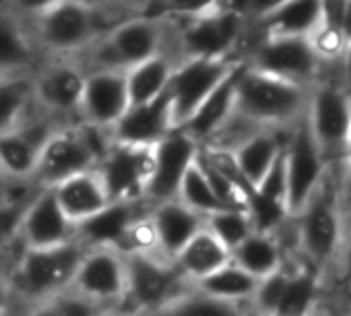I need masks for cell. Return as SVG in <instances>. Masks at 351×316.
Returning a JSON list of instances; mask_svg holds the SVG:
<instances>
[{"instance_id":"1","label":"cell","mask_w":351,"mask_h":316,"mask_svg":"<svg viewBox=\"0 0 351 316\" xmlns=\"http://www.w3.org/2000/svg\"><path fill=\"white\" fill-rule=\"evenodd\" d=\"M308 91L246 62L236 87V114L261 128H289L306 114Z\"/></svg>"},{"instance_id":"2","label":"cell","mask_w":351,"mask_h":316,"mask_svg":"<svg viewBox=\"0 0 351 316\" xmlns=\"http://www.w3.org/2000/svg\"><path fill=\"white\" fill-rule=\"evenodd\" d=\"M293 217L295 254L324 277L345 240L335 195V164H330L322 184Z\"/></svg>"},{"instance_id":"3","label":"cell","mask_w":351,"mask_h":316,"mask_svg":"<svg viewBox=\"0 0 351 316\" xmlns=\"http://www.w3.org/2000/svg\"><path fill=\"white\" fill-rule=\"evenodd\" d=\"M306 120L326 160L341 162L351 128V95L341 81V60L320 62L318 77L308 91Z\"/></svg>"},{"instance_id":"4","label":"cell","mask_w":351,"mask_h":316,"mask_svg":"<svg viewBox=\"0 0 351 316\" xmlns=\"http://www.w3.org/2000/svg\"><path fill=\"white\" fill-rule=\"evenodd\" d=\"M83 252L85 244L79 240L52 248H25L9 275L13 291L42 302L69 289Z\"/></svg>"},{"instance_id":"5","label":"cell","mask_w":351,"mask_h":316,"mask_svg":"<svg viewBox=\"0 0 351 316\" xmlns=\"http://www.w3.org/2000/svg\"><path fill=\"white\" fill-rule=\"evenodd\" d=\"M126 295L120 308L147 316L178 297L191 285L173 267L151 250H124Z\"/></svg>"},{"instance_id":"6","label":"cell","mask_w":351,"mask_h":316,"mask_svg":"<svg viewBox=\"0 0 351 316\" xmlns=\"http://www.w3.org/2000/svg\"><path fill=\"white\" fill-rule=\"evenodd\" d=\"M283 162H285V178H287V197L285 209L289 215H295L304 209L316 189L322 184L330 162L324 157L318 147L306 114L293 122L285 136L283 147Z\"/></svg>"},{"instance_id":"7","label":"cell","mask_w":351,"mask_h":316,"mask_svg":"<svg viewBox=\"0 0 351 316\" xmlns=\"http://www.w3.org/2000/svg\"><path fill=\"white\" fill-rule=\"evenodd\" d=\"M101 132L104 128L91 124H87V128L54 130L40 153L34 178L42 186H54L73 174L93 170L110 147L95 141Z\"/></svg>"},{"instance_id":"8","label":"cell","mask_w":351,"mask_h":316,"mask_svg":"<svg viewBox=\"0 0 351 316\" xmlns=\"http://www.w3.org/2000/svg\"><path fill=\"white\" fill-rule=\"evenodd\" d=\"M69 289L106 308L122 306L126 295L124 252L114 246H85Z\"/></svg>"},{"instance_id":"9","label":"cell","mask_w":351,"mask_h":316,"mask_svg":"<svg viewBox=\"0 0 351 316\" xmlns=\"http://www.w3.org/2000/svg\"><path fill=\"white\" fill-rule=\"evenodd\" d=\"M201 143L182 126H173L159 143L151 147V174L145 189V199L153 205L176 199L184 174L197 162Z\"/></svg>"},{"instance_id":"10","label":"cell","mask_w":351,"mask_h":316,"mask_svg":"<svg viewBox=\"0 0 351 316\" xmlns=\"http://www.w3.org/2000/svg\"><path fill=\"white\" fill-rule=\"evenodd\" d=\"M246 62L250 69L308 89L316 81L320 69V60L310 40L291 36H263Z\"/></svg>"},{"instance_id":"11","label":"cell","mask_w":351,"mask_h":316,"mask_svg":"<svg viewBox=\"0 0 351 316\" xmlns=\"http://www.w3.org/2000/svg\"><path fill=\"white\" fill-rule=\"evenodd\" d=\"M240 58H207V56H189L182 64L173 66L167 95L171 101L173 122L180 126L199 106L201 101L223 81V77L232 71V66Z\"/></svg>"},{"instance_id":"12","label":"cell","mask_w":351,"mask_h":316,"mask_svg":"<svg viewBox=\"0 0 351 316\" xmlns=\"http://www.w3.org/2000/svg\"><path fill=\"white\" fill-rule=\"evenodd\" d=\"M95 172L99 174L112 203L141 201L145 199L151 174V147L112 141L99 157Z\"/></svg>"},{"instance_id":"13","label":"cell","mask_w":351,"mask_h":316,"mask_svg":"<svg viewBox=\"0 0 351 316\" xmlns=\"http://www.w3.org/2000/svg\"><path fill=\"white\" fill-rule=\"evenodd\" d=\"M36 19L40 40L54 52H77L97 36V15L89 0H60Z\"/></svg>"},{"instance_id":"14","label":"cell","mask_w":351,"mask_h":316,"mask_svg":"<svg viewBox=\"0 0 351 316\" xmlns=\"http://www.w3.org/2000/svg\"><path fill=\"white\" fill-rule=\"evenodd\" d=\"M242 15L217 9L207 15L191 17L189 25L182 29L180 46L184 56H207V58H226L232 56L236 44L244 32Z\"/></svg>"},{"instance_id":"15","label":"cell","mask_w":351,"mask_h":316,"mask_svg":"<svg viewBox=\"0 0 351 316\" xmlns=\"http://www.w3.org/2000/svg\"><path fill=\"white\" fill-rule=\"evenodd\" d=\"M161 25L153 17H134L112 27L101 44L106 58L99 69H122L143 62L161 52Z\"/></svg>"},{"instance_id":"16","label":"cell","mask_w":351,"mask_h":316,"mask_svg":"<svg viewBox=\"0 0 351 316\" xmlns=\"http://www.w3.org/2000/svg\"><path fill=\"white\" fill-rule=\"evenodd\" d=\"M19 238L25 248H52L77 240V226L66 217L50 186L25 203Z\"/></svg>"},{"instance_id":"17","label":"cell","mask_w":351,"mask_h":316,"mask_svg":"<svg viewBox=\"0 0 351 316\" xmlns=\"http://www.w3.org/2000/svg\"><path fill=\"white\" fill-rule=\"evenodd\" d=\"M128 106L130 97L122 69H97L85 77L79 112L87 124L110 130Z\"/></svg>"},{"instance_id":"18","label":"cell","mask_w":351,"mask_h":316,"mask_svg":"<svg viewBox=\"0 0 351 316\" xmlns=\"http://www.w3.org/2000/svg\"><path fill=\"white\" fill-rule=\"evenodd\" d=\"M153 252L165 260H173L184 244L205 226V217L178 199L155 203L147 215Z\"/></svg>"},{"instance_id":"19","label":"cell","mask_w":351,"mask_h":316,"mask_svg":"<svg viewBox=\"0 0 351 316\" xmlns=\"http://www.w3.org/2000/svg\"><path fill=\"white\" fill-rule=\"evenodd\" d=\"M173 126L176 122H173L171 101L165 91L151 101L128 106L122 118L110 128V134H112V141L116 143L153 147Z\"/></svg>"},{"instance_id":"20","label":"cell","mask_w":351,"mask_h":316,"mask_svg":"<svg viewBox=\"0 0 351 316\" xmlns=\"http://www.w3.org/2000/svg\"><path fill=\"white\" fill-rule=\"evenodd\" d=\"M54 130L46 122L19 124L0 134V172L7 180H29L36 174L40 153Z\"/></svg>"},{"instance_id":"21","label":"cell","mask_w":351,"mask_h":316,"mask_svg":"<svg viewBox=\"0 0 351 316\" xmlns=\"http://www.w3.org/2000/svg\"><path fill=\"white\" fill-rule=\"evenodd\" d=\"M246 60H238L223 81L201 101V106L180 124L199 143L215 138V134L234 118L236 114V87Z\"/></svg>"},{"instance_id":"22","label":"cell","mask_w":351,"mask_h":316,"mask_svg":"<svg viewBox=\"0 0 351 316\" xmlns=\"http://www.w3.org/2000/svg\"><path fill=\"white\" fill-rule=\"evenodd\" d=\"M289 128H258L242 138L230 153L242 182L252 191L281 155Z\"/></svg>"},{"instance_id":"23","label":"cell","mask_w":351,"mask_h":316,"mask_svg":"<svg viewBox=\"0 0 351 316\" xmlns=\"http://www.w3.org/2000/svg\"><path fill=\"white\" fill-rule=\"evenodd\" d=\"M138 201L110 203L104 211L77 228V240L85 246H114L126 250L136 223L143 219L136 211Z\"/></svg>"},{"instance_id":"24","label":"cell","mask_w":351,"mask_h":316,"mask_svg":"<svg viewBox=\"0 0 351 316\" xmlns=\"http://www.w3.org/2000/svg\"><path fill=\"white\" fill-rule=\"evenodd\" d=\"M50 189L54 191V197L62 207V211L66 213V217L77 228L83 221L97 215L99 211H104L112 203L95 168L73 174Z\"/></svg>"},{"instance_id":"25","label":"cell","mask_w":351,"mask_h":316,"mask_svg":"<svg viewBox=\"0 0 351 316\" xmlns=\"http://www.w3.org/2000/svg\"><path fill=\"white\" fill-rule=\"evenodd\" d=\"M85 77L87 75L75 64L62 62L48 66L38 81H34V97L50 112H79Z\"/></svg>"},{"instance_id":"26","label":"cell","mask_w":351,"mask_h":316,"mask_svg":"<svg viewBox=\"0 0 351 316\" xmlns=\"http://www.w3.org/2000/svg\"><path fill=\"white\" fill-rule=\"evenodd\" d=\"M256 21L263 36L308 38L324 21V15L320 0H285L261 13Z\"/></svg>"},{"instance_id":"27","label":"cell","mask_w":351,"mask_h":316,"mask_svg":"<svg viewBox=\"0 0 351 316\" xmlns=\"http://www.w3.org/2000/svg\"><path fill=\"white\" fill-rule=\"evenodd\" d=\"M232 260L230 248L219 242L205 226L184 244V248L173 256V267L178 273L195 285L197 281L205 279L219 267Z\"/></svg>"},{"instance_id":"28","label":"cell","mask_w":351,"mask_h":316,"mask_svg":"<svg viewBox=\"0 0 351 316\" xmlns=\"http://www.w3.org/2000/svg\"><path fill=\"white\" fill-rule=\"evenodd\" d=\"M232 260L252 277L263 279L285 265L287 250L275 232L254 230L232 250Z\"/></svg>"},{"instance_id":"29","label":"cell","mask_w":351,"mask_h":316,"mask_svg":"<svg viewBox=\"0 0 351 316\" xmlns=\"http://www.w3.org/2000/svg\"><path fill=\"white\" fill-rule=\"evenodd\" d=\"M171 73H173V64L161 52L143 62L128 66L124 71V77H126L130 106L151 101V99L159 97L161 93H165Z\"/></svg>"},{"instance_id":"30","label":"cell","mask_w":351,"mask_h":316,"mask_svg":"<svg viewBox=\"0 0 351 316\" xmlns=\"http://www.w3.org/2000/svg\"><path fill=\"white\" fill-rule=\"evenodd\" d=\"M147 316H250V310L248 304L226 302L193 285V289L182 291L178 297Z\"/></svg>"},{"instance_id":"31","label":"cell","mask_w":351,"mask_h":316,"mask_svg":"<svg viewBox=\"0 0 351 316\" xmlns=\"http://www.w3.org/2000/svg\"><path fill=\"white\" fill-rule=\"evenodd\" d=\"M256 283H258L256 277H252L242 267H238L234 260H230L223 267H219L217 271H213L211 275H207L205 279L197 281L195 287L213 297L226 300V302L248 304L256 289Z\"/></svg>"},{"instance_id":"32","label":"cell","mask_w":351,"mask_h":316,"mask_svg":"<svg viewBox=\"0 0 351 316\" xmlns=\"http://www.w3.org/2000/svg\"><path fill=\"white\" fill-rule=\"evenodd\" d=\"M32 97L34 81L15 73L0 75V134L17 128L23 122Z\"/></svg>"},{"instance_id":"33","label":"cell","mask_w":351,"mask_h":316,"mask_svg":"<svg viewBox=\"0 0 351 316\" xmlns=\"http://www.w3.org/2000/svg\"><path fill=\"white\" fill-rule=\"evenodd\" d=\"M176 199H178L180 203H184L186 207H191L193 211L201 213L203 217H207L209 213H213L217 209L228 207L219 199V195L215 193V189H213V184H211V180H209V176H207L199 157H197V162L189 168V172L184 174Z\"/></svg>"},{"instance_id":"34","label":"cell","mask_w":351,"mask_h":316,"mask_svg":"<svg viewBox=\"0 0 351 316\" xmlns=\"http://www.w3.org/2000/svg\"><path fill=\"white\" fill-rule=\"evenodd\" d=\"M205 228L223 242L230 252L254 232V223L246 207H223L205 217Z\"/></svg>"},{"instance_id":"35","label":"cell","mask_w":351,"mask_h":316,"mask_svg":"<svg viewBox=\"0 0 351 316\" xmlns=\"http://www.w3.org/2000/svg\"><path fill=\"white\" fill-rule=\"evenodd\" d=\"M32 62V44L17 21L0 17V75L19 73Z\"/></svg>"},{"instance_id":"36","label":"cell","mask_w":351,"mask_h":316,"mask_svg":"<svg viewBox=\"0 0 351 316\" xmlns=\"http://www.w3.org/2000/svg\"><path fill=\"white\" fill-rule=\"evenodd\" d=\"M104 310L108 308L75 293L73 289H64L52 297L36 302L27 316H99Z\"/></svg>"},{"instance_id":"37","label":"cell","mask_w":351,"mask_h":316,"mask_svg":"<svg viewBox=\"0 0 351 316\" xmlns=\"http://www.w3.org/2000/svg\"><path fill=\"white\" fill-rule=\"evenodd\" d=\"M316 56L320 62H337L341 60V54L345 50V36L341 34V27L330 25L326 21H322L310 36H308Z\"/></svg>"},{"instance_id":"38","label":"cell","mask_w":351,"mask_h":316,"mask_svg":"<svg viewBox=\"0 0 351 316\" xmlns=\"http://www.w3.org/2000/svg\"><path fill=\"white\" fill-rule=\"evenodd\" d=\"M324 287L328 283L335 285V289H339L341 293L351 297V236H347L341 246L337 256L332 258L330 267L326 269L324 277H322Z\"/></svg>"},{"instance_id":"39","label":"cell","mask_w":351,"mask_h":316,"mask_svg":"<svg viewBox=\"0 0 351 316\" xmlns=\"http://www.w3.org/2000/svg\"><path fill=\"white\" fill-rule=\"evenodd\" d=\"M285 147V145H283ZM256 195H261L267 201H273L281 207H285L287 197V178H285V162H283V151L275 160V164L269 168V172L261 178V182L252 189ZM287 211V209H285Z\"/></svg>"},{"instance_id":"40","label":"cell","mask_w":351,"mask_h":316,"mask_svg":"<svg viewBox=\"0 0 351 316\" xmlns=\"http://www.w3.org/2000/svg\"><path fill=\"white\" fill-rule=\"evenodd\" d=\"M335 195L345 238L351 236V164L335 162Z\"/></svg>"},{"instance_id":"41","label":"cell","mask_w":351,"mask_h":316,"mask_svg":"<svg viewBox=\"0 0 351 316\" xmlns=\"http://www.w3.org/2000/svg\"><path fill=\"white\" fill-rule=\"evenodd\" d=\"M25 203L17 201H0V248L7 246L11 240L19 238V226L23 217Z\"/></svg>"},{"instance_id":"42","label":"cell","mask_w":351,"mask_h":316,"mask_svg":"<svg viewBox=\"0 0 351 316\" xmlns=\"http://www.w3.org/2000/svg\"><path fill=\"white\" fill-rule=\"evenodd\" d=\"M223 0H171V3H165L163 7L180 17H199V15H207L211 11H217L221 7Z\"/></svg>"},{"instance_id":"43","label":"cell","mask_w":351,"mask_h":316,"mask_svg":"<svg viewBox=\"0 0 351 316\" xmlns=\"http://www.w3.org/2000/svg\"><path fill=\"white\" fill-rule=\"evenodd\" d=\"M13 7L29 17H40L42 13H46L48 9H52L60 0H11Z\"/></svg>"},{"instance_id":"44","label":"cell","mask_w":351,"mask_h":316,"mask_svg":"<svg viewBox=\"0 0 351 316\" xmlns=\"http://www.w3.org/2000/svg\"><path fill=\"white\" fill-rule=\"evenodd\" d=\"M345 3H347V0H320L324 21H326V23H330V25H337V27H339Z\"/></svg>"},{"instance_id":"45","label":"cell","mask_w":351,"mask_h":316,"mask_svg":"<svg viewBox=\"0 0 351 316\" xmlns=\"http://www.w3.org/2000/svg\"><path fill=\"white\" fill-rule=\"evenodd\" d=\"M341 81L351 95V40H347L345 50L341 54Z\"/></svg>"},{"instance_id":"46","label":"cell","mask_w":351,"mask_h":316,"mask_svg":"<svg viewBox=\"0 0 351 316\" xmlns=\"http://www.w3.org/2000/svg\"><path fill=\"white\" fill-rule=\"evenodd\" d=\"M11 295H13V287H11L9 275L0 273V316H7L9 304H11Z\"/></svg>"},{"instance_id":"47","label":"cell","mask_w":351,"mask_h":316,"mask_svg":"<svg viewBox=\"0 0 351 316\" xmlns=\"http://www.w3.org/2000/svg\"><path fill=\"white\" fill-rule=\"evenodd\" d=\"M310 316H343L341 308L339 306H332L328 300H324V295L318 300V304L314 306L312 314Z\"/></svg>"},{"instance_id":"48","label":"cell","mask_w":351,"mask_h":316,"mask_svg":"<svg viewBox=\"0 0 351 316\" xmlns=\"http://www.w3.org/2000/svg\"><path fill=\"white\" fill-rule=\"evenodd\" d=\"M341 34L345 36V40H351V0H347L343 7V15H341Z\"/></svg>"},{"instance_id":"49","label":"cell","mask_w":351,"mask_h":316,"mask_svg":"<svg viewBox=\"0 0 351 316\" xmlns=\"http://www.w3.org/2000/svg\"><path fill=\"white\" fill-rule=\"evenodd\" d=\"M99 316H136V314H134V312H130V310H126V308L116 306V308H108V310H104Z\"/></svg>"},{"instance_id":"50","label":"cell","mask_w":351,"mask_h":316,"mask_svg":"<svg viewBox=\"0 0 351 316\" xmlns=\"http://www.w3.org/2000/svg\"><path fill=\"white\" fill-rule=\"evenodd\" d=\"M341 162H345V164H351V128H349V134H347V141H345V147H343Z\"/></svg>"},{"instance_id":"51","label":"cell","mask_w":351,"mask_h":316,"mask_svg":"<svg viewBox=\"0 0 351 316\" xmlns=\"http://www.w3.org/2000/svg\"><path fill=\"white\" fill-rule=\"evenodd\" d=\"M7 176L3 174V172H0V201H5L7 197H5V189H7Z\"/></svg>"},{"instance_id":"52","label":"cell","mask_w":351,"mask_h":316,"mask_svg":"<svg viewBox=\"0 0 351 316\" xmlns=\"http://www.w3.org/2000/svg\"><path fill=\"white\" fill-rule=\"evenodd\" d=\"M122 3H126V5H153V3H157V0H122Z\"/></svg>"},{"instance_id":"53","label":"cell","mask_w":351,"mask_h":316,"mask_svg":"<svg viewBox=\"0 0 351 316\" xmlns=\"http://www.w3.org/2000/svg\"><path fill=\"white\" fill-rule=\"evenodd\" d=\"M281 3H285V0H265V11L271 9V7H277V5H281ZM265 11H263V13H265Z\"/></svg>"},{"instance_id":"54","label":"cell","mask_w":351,"mask_h":316,"mask_svg":"<svg viewBox=\"0 0 351 316\" xmlns=\"http://www.w3.org/2000/svg\"><path fill=\"white\" fill-rule=\"evenodd\" d=\"M341 312H343V316H351V300H349V306L345 310H341Z\"/></svg>"},{"instance_id":"55","label":"cell","mask_w":351,"mask_h":316,"mask_svg":"<svg viewBox=\"0 0 351 316\" xmlns=\"http://www.w3.org/2000/svg\"><path fill=\"white\" fill-rule=\"evenodd\" d=\"M161 3H163V5H165V3H171V0H161Z\"/></svg>"}]
</instances>
